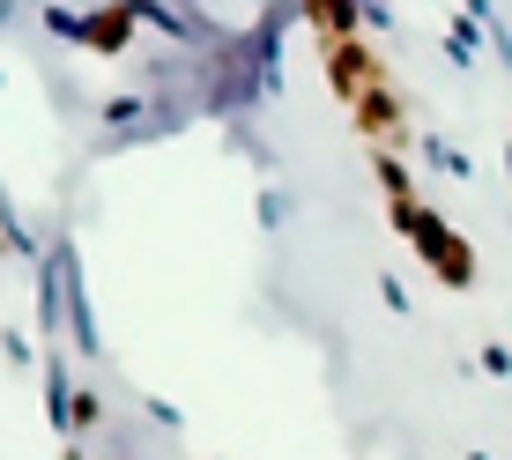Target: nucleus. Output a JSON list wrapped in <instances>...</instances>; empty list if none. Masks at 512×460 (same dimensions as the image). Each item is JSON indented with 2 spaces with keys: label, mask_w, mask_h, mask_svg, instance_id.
Listing matches in <instances>:
<instances>
[{
  "label": "nucleus",
  "mask_w": 512,
  "mask_h": 460,
  "mask_svg": "<svg viewBox=\"0 0 512 460\" xmlns=\"http://www.w3.org/2000/svg\"><path fill=\"white\" fill-rule=\"evenodd\" d=\"M320 45V67H327V90L342 97V112L357 119L364 149H409V104H401L394 75H386V60L372 52L364 30H342V38H312Z\"/></svg>",
  "instance_id": "nucleus-1"
},
{
  "label": "nucleus",
  "mask_w": 512,
  "mask_h": 460,
  "mask_svg": "<svg viewBox=\"0 0 512 460\" xmlns=\"http://www.w3.org/2000/svg\"><path fill=\"white\" fill-rule=\"evenodd\" d=\"M372 171H379V186H386V216H394V230H409V245L423 253V268H431L438 282H453V290H468V282H475L468 238L438 216V208H423V193L409 186V171H401L386 149H372Z\"/></svg>",
  "instance_id": "nucleus-2"
},
{
  "label": "nucleus",
  "mask_w": 512,
  "mask_h": 460,
  "mask_svg": "<svg viewBox=\"0 0 512 460\" xmlns=\"http://www.w3.org/2000/svg\"><path fill=\"white\" fill-rule=\"evenodd\" d=\"M127 30H134V8H104L97 23H82V30H75V38H82V45H97V52H119V45H127Z\"/></svg>",
  "instance_id": "nucleus-3"
}]
</instances>
